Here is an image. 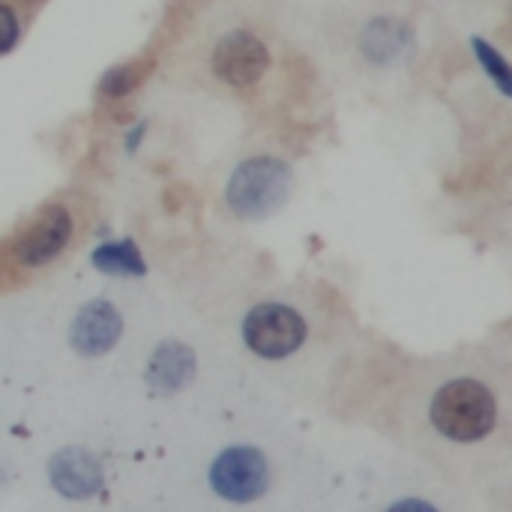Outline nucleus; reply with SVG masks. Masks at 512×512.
Masks as SVG:
<instances>
[{
  "instance_id": "f257e3e1",
  "label": "nucleus",
  "mask_w": 512,
  "mask_h": 512,
  "mask_svg": "<svg viewBox=\"0 0 512 512\" xmlns=\"http://www.w3.org/2000/svg\"><path fill=\"white\" fill-rule=\"evenodd\" d=\"M294 171L285 159L276 156H252L237 165L228 180L225 204L243 222H261L282 210L291 198Z\"/></svg>"
},
{
  "instance_id": "f03ea898",
  "label": "nucleus",
  "mask_w": 512,
  "mask_h": 512,
  "mask_svg": "<svg viewBox=\"0 0 512 512\" xmlns=\"http://www.w3.org/2000/svg\"><path fill=\"white\" fill-rule=\"evenodd\" d=\"M429 417L444 438L456 444H474L495 432L498 402L486 384L471 378H456L435 393Z\"/></svg>"
},
{
  "instance_id": "7ed1b4c3",
  "label": "nucleus",
  "mask_w": 512,
  "mask_h": 512,
  "mask_svg": "<svg viewBox=\"0 0 512 512\" xmlns=\"http://www.w3.org/2000/svg\"><path fill=\"white\" fill-rule=\"evenodd\" d=\"M309 336L306 318L285 303H261L243 318V342L264 360H285L303 348Z\"/></svg>"
},
{
  "instance_id": "20e7f679",
  "label": "nucleus",
  "mask_w": 512,
  "mask_h": 512,
  "mask_svg": "<svg viewBox=\"0 0 512 512\" xmlns=\"http://www.w3.org/2000/svg\"><path fill=\"white\" fill-rule=\"evenodd\" d=\"M210 486L222 501L252 504L270 486V465L258 447H228L210 465Z\"/></svg>"
},
{
  "instance_id": "39448f33",
  "label": "nucleus",
  "mask_w": 512,
  "mask_h": 512,
  "mask_svg": "<svg viewBox=\"0 0 512 512\" xmlns=\"http://www.w3.org/2000/svg\"><path fill=\"white\" fill-rule=\"evenodd\" d=\"M210 66L228 87H255L270 69V48L252 30H231L216 42Z\"/></svg>"
},
{
  "instance_id": "423d86ee",
  "label": "nucleus",
  "mask_w": 512,
  "mask_h": 512,
  "mask_svg": "<svg viewBox=\"0 0 512 512\" xmlns=\"http://www.w3.org/2000/svg\"><path fill=\"white\" fill-rule=\"evenodd\" d=\"M69 240H72V216L66 207L51 204L15 240V258L21 267H42L54 261L69 246Z\"/></svg>"
},
{
  "instance_id": "0eeeda50",
  "label": "nucleus",
  "mask_w": 512,
  "mask_h": 512,
  "mask_svg": "<svg viewBox=\"0 0 512 512\" xmlns=\"http://www.w3.org/2000/svg\"><path fill=\"white\" fill-rule=\"evenodd\" d=\"M123 336V318L108 300H90L81 306L69 327V345L81 357H102L108 354Z\"/></svg>"
},
{
  "instance_id": "6e6552de",
  "label": "nucleus",
  "mask_w": 512,
  "mask_h": 512,
  "mask_svg": "<svg viewBox=\"0 0 512 512\" xmlns=\"http://www.w3.org/2000/svg\"><path fill=\"white\" fill-rule=\"evenodd\" d=\"M48 480L54 492H60L69 501H87L102 492L105 474L99 459L90 450L81 447H66L51 456L48 462Z\"/></svg>"
},
{
  "instance_id": "1a4fd4ad",
  "label": "nucleus",
  "mask_w": 512,
  "mask_h": 512,
  "mask_svg": "<svg viewBox=\"0 0 512 512\" xmlns=\"http://www.w3.org/2000/svg\"><path fill=\"white\" fill-rule=\"evenodd\" d=\"M195 351L183 342H162L150 363H147V387L156 393V396H171V393H180L192 384L195 378Z\"/></svg>"
},
{
  "instance_id": "9d476101",
  "label": "nucleus",
  "mask_w": 512,
  "mask_h": 512,
  "mask_svg": "<svg viewBox=\"0 0 512 512\" xmlns=\"http://www.w3.org/2000/svg\"><path fill=\"white\" fill-rule=\"evenodd\" d=\"M93 267L102 270L105 276H144L147 273V261L141 255V249L132 240H111L93 249L90 255Z\"/></svg>"
},
{
  "instance_id": "9b49d317",
  "label": "nucleus",
  "mask_w": 512,
  "mask_h": 512,
  "mask_svg": "<svg viewBox=\"0 0 512 512\" xmlns=\"http://www.w3.org/2000/svg\"><path fill=\"white\" fill-rule=\"evenodd\" d=\"M363 54L375 63H387L393 60L405 45H408V30L393 21V18H375L366 30H363Z\"/></svg>"
},
{
  "instance_id": "f8f14e48",
  "label": "nucleus",
  "mask_w": 512,
  "mask_h": 512,
  "mask_svg": "<svg viewBox=\"0 0 512 512\" xmlns=\"http://www.w3.org/2000/svg\"><path fill=\"white\" fill-rule=\"evenodd\" d=\"M150 60H132V63H120V66H111L105 75H102V81H99V93L102 96H108V99H123V96H129L144 78H147V72H150Z\"/></svg>"
},
{
  "instance_id": "ddd939ff",
  "label": "nucleus",
  "mask_w": 512,
  "mask_h": 512,
  "mask_svg": "<svg viewBox=\"0 0 512 512\" xmlns=\"http://www.w3.org/2000/svg\"><path fill=\"white\" fill-rule=\"evenodd\" d=\"M471 48H474V57L480 60L483 72L495 81V87L504 93V96H512V69L507 63V57L483 36H474L471 39Z\"/></svg>"
},
{
  "instance_id": "4468645a",
  "label": "nucleus",
  "mask_w": 512,
  "mask_h": 512,
  "mask_svg": "<svg viewBox=\"0 0 512 512\" xmlns=\"http://www.w3.org/2000/svg\"><path fill=\"white\" fill-rule=\"evenodd\" d=\"M21 39V24H18V15L9 3L0 0V57L9 54Z\"/></svg>"
},
{
  "instance_id": "2eb2a0df",
  "label": "nucleus",
  "mask_w": 512,
  "mask_h": 512,
  "mask_svg": "<svg viewBox=\"0 0 512 512\" xmlns=\"http://www.w3.org/2000/svg\"><path fill=\"white\" fill-rule=\"evenodd\" d=\"M387 512H438L432 504H426V501H417V498H405V501H399V504H393Z\"/></svg>"
},
{
  "instance_id": "dca6fc26",
  "label": "nucleus",
  "mask_w": 512,
  "mask_h": 512,
  "mask_svg": "<svg viewBox=\"0 0 512 512\" xmlns=\"http://www.w3.org/2000/svg\"><path fill=\"white\" fill-rule=\"evenodd\" d=\"M144 132H147V123H135V126H132V132L126 135V150H129V153H135V150H138V144H141Z\"/></svg>"
}]
</instances>
